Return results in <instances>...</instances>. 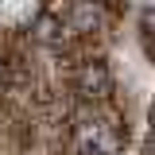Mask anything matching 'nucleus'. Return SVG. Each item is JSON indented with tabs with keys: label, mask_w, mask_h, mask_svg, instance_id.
<instances>
[{
	"label": "nucleus",
	"mask_w": 155,
	"mask_h": 155,
	"mask_svg": "<svg viewBox=\"0 0 155 155\" xmlns=\"http://www.w3.org/2000/svg\"><path fill=\"white\" fill-rule=\"evenodd\" d=\"M78 140H81V147L89 155H116V136L105 132L101 124H93V128L81 124V128H78Z\"/></svg>",
	"instance_id": "obj_1"
},
{
	"label": "nucleus",
	"mask_w": 155,
	"mask_h": 155,
	"mask_svg": "<svg viewBox=\"0 0 155 155\" xmlns=\"http://www.w3.org/2000/svg\"><path fill=\"white\" fill-rule=\"evenodd\" d=\"M81 89H85V93H93V97L109 93V70H105L101 62L85 66V70H81Z\"/></svg>",
	"instance_id": "obj_2"
},
{
	"label": "nucleus",
	"mask_w": 155,
	"mask_h": 155,
	"mask_svg": "<svg viewBox=\"0 0 155 155\" xmlns=\"http://www.w3.org/2000/svg\"><path fill=\"white\" fill-rule=\"evenodd\" d=\"M39 39H43V43H51V39H54V19H51V16L39 19Z\"/></svg>",
	"instance_id": "obj_4"
},
{
	"label": "nucleus",
	"mask_w": 155,
	"mask_h": 155,
	"mask_svg": "<svg viewBox=\"0 0 155 155\" xmlns=\"http://www.w3.org/2000/svg\"><path fill=\"white\" fill-rule=\"evenodd\" d=\"M0 81H4V66H0Z\"/></svg>",
	"instance_id": "obj_5"
},
{
	"label": "nucleus",
	"mask_w": 155,
	"mask_h": 155,
	"mask_svg": "<svg viewBox=\"0 0 155 155\" xmlns=\"http://www.w3.org/2000/svg\"><path fill=\"white\" fill-rule=\"evenodd\" d=\"M74 23L81 27V31H89V27H97V23H101V12H97L89 0H78V8H74Z\"/></svg>",
	"instance_id": "obj_3"
}]
</instances>
